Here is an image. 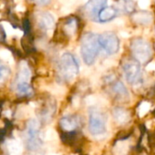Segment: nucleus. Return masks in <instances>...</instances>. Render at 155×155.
Masks as SVG:
<instances>
[{
  "label": "nucleus",
  "mask_w": 155,
  "mask_h": 155,
  "mask_svg": "<svg viewBox=\"0 0 155 155\" xmlns=\"http://www.w3.org/2000/svg\"><path fill=\"white\" fill-rule=\"evenodd\" d=\"M64 29H65L66 34H68V36L74 35L75 32H76V30H77V22H76V20L75 19H72V20L68 21L66 24Z\"/></svg>",
  "instance_id": "6ab92c4d"
},
{
  "label": "nucleus",
  "mask_w": 155,
  "mask_h": 155,
  "mask_svg": "<svg viewBox=\"0 0 155 155\" xmlns=\"http://www.w3.org/2000/svg\"><path fill=\"white\" fill-rule=\"evenodd\" d=\"M27 145L32 150H38L41 145L39 138V123L37 120H30L27 127Z\"/></svg>",
  "instance_id": "423d86ee"
},
{
  "label": "nucleus",
  "mask_w": 155,
  "mask_h": 155,
  "mask_svg": "<svg viewBox=\"0 0 155 155\" xmlns=\"http://www.w3.org/2000/svg\"><path fill=\"white\" fill-rule=\"evenodd\" d=\"M57 1L62 6V8H73L75 5L81 4V0H57Z\"/></svg>",
  "instance_id": "aec40b11"
},
{
  "label": "nucleus",
  "mask_w": 155,
  "mask_h": 155,
  "mask_svg": "<svg viewBox=\"0 0 155 155\" xmlns=\"http://www.w3.org/2000/svg\"><path fill=\"white\" fill-rule=\"evenodd\" d=\"M113 24H114L115 26L121 27V26L124 25V21H123V19H121V18H115V19L113 20Z\"/></svg>",
  "instance_id": "393cba45"
},
{
  "label": "nucleus",
  "mask_w": 155,
  "mask_h": 155,
  "mask_svg": "<svg viewBox=\"0 0 155 155\" xmlns=\"http://www.w3.org/2000/svg\"><path fill=\"white\" fill-rule=\"evenodd\" d=\"M115 15H116V10L113 8L106 7L99 13V18L102 21H107V20L113 18Z\"/></svg>",
  "instance_id": "dca6fc26"
},
{
  "label": "nucleus",
  "mask_w": 155,
  "mask_h": 155,
  "mask_svg": "<svg viewBox=\"0 0 155 155\" xmlns=\"http://www.w3.org/2000/svg\"><path fill=\"white\" fill-rule=\"evenodd\" d=\"M118 6L120 10L126 13H130L134 9V3L132 0H120Z\"/></svg>",
  "instance_id": "a211bd4d"
},
{
  "label": "nucleus",
  "mask_w": 155,
  "mask_h": 155,
  "mask_svg": "<svg viewBox=\"0 0 155 155\" xmlns=\"http://www.w3.org/2000/svg\"><path fill=\"white\" fill-rule=\"evenodd\" d=\"M37 22L40 28L48 33H51L55 27L56 18L50 12H39L37 14Z\"/></svg>",
  "instance_id": "1a4fd4ad"
},
{
  "label": "nucleus",
  "mask_w": 155,
  "mask_h": 155,
  "mask_svg": "<svg viewBox=\"0 0 155 155\" xmlns=\"http://www.w3.org/2000/svg\"><path fill=\"white\" fill-rule=\"evenodd\" d=\"M31 1L36 2L39 6H44V5H47L49 2V0H31Z\"/></svg>",
  "instance_id": "a878e982"
},
{
  "label": "nucleus",
  "mask_w": 155,
  "mask_h": 155,
  "mask_svg": "<svg viewBox=\"0 0 155 155\" xmlns=\"http://www.w3.org/2000/svg\"><path fill=\"white\" fill-rule=\"evenodd\" d=\"M10 74H11L10 68L0 61V83L7 81Z\"/></svg>",
  "instance_id": "f3484780"
},
{
  "label": "nucleus",
  "mask_w": 155,
  "mask_h": 155,
  "mask_svg": "<svg viewBox=\"0 0 155 155\" xmlns=\"http://www.w3.org/2000/svg\"><path fill=\"white\" fill-rule=\"evenodd\" d=\"M2 26H3L4 30L6 31V33H7L8 35H14L15 32L18 31V30L14 29V28H12V26H11L9 23H8V22H3V23H2Z\"/></svg>",
  "instance_id": "4be33fe9"
},
{
  "label": "nucleus",
  "mask_w": 155,
  "mask_h": 155,
  "mask_svg": "<svg viewBox=\"0 0 155 155\" xmlns=\"http://www.w3.org/2000/svg\"><path fill=\"white\" fill-rule=\"evenodd\" d=\"M110 91L119 101L126 102L130 99V94L124 84L120 81H115L110 85Z\"/></svg>",
  "instance_id": "9d476101"
},
{
  "label": "nucleus",
  "mask_w": 155,
  "mask_h": 155,
  "mask_svg": "<svg viewBox=\"0 0 155 155\" xmlns=\"http://www.w3.org/2000/svg\"><path fill=\"white\" fill-rule=\"evenodd\" d=\"M72 11H73V8H61V9H60L61 15H63V16L68 15V14H70Z\"/></svg>",
  "instance_id": "b1692460"
},
{
  "label": "nucleus",
  "mask_w": 155,
  "mask_h": 155,
  "mask_svg": "<svg viewBox=\"0 0 155 155\" xmlns=\"http://www.w3.org/2000/svg\"><path fill=\"white\" fill-rule=\"evenodd\" d=\"M100 48L99 36L96 34L87 33L82 37L81 42V53L82 59L87 66L94 64L99 54Z\"/></svg>",
  "instance_id": "f257e3e1"
},
{
  "label": "nucleus",
  "mask_w": 155,
  "mask_h": 155,
  "mask_svg": "<svg viewBox=\"0 0 155 155\" xmlns=\"http://www.w3.org/2000/svg\"><path fill=\"white\" fill-rule=\"evenodd\" d=\"M120 36L121 37H123V38H128L129 37V35H128V33H126V32H120Z\"/></svg>",
  "instance_id": "cd10ccee"
},
{
  "label": "nucleus",
  "mask_w": 155,
  "mask_h": 155,
  "mask_svg": "<svg viewBox=\"0 0 155 155\" xmlns=\"http://www.w3.org/2000/svg\"><path fill=\"white\" fill-rule=\"evenodd\" d=\"M31 76V71L29 69V67L28 66L27 62L22 61L20 63V67H19V70H18V74L17 77V82H28L29 79Z\"/></svg>",
  "instance_id": "ddd939ff"
},
{
  "label": "nucleus",
  "mask_w": 155,
  "mask_h": 155,
  "mask_svg": "<svg viewBox=\"0 0 155 155\" xmlns=\"http://www.w3.org/2000/svg\"><path fill=\"white\" fill-rule=\"evenodd\" d=\"M58 75L65 81H73L79 75L80 66L76 58L70 53H65L61 56L58 65Z\"/></svg>",
  "instance_id": "f03ea898"
},
{
  "label": "nucleus",
  "mask_w": 155,
  "mask_h": 155,
  "mask_svg": "<svg viewBox=\"0 0 155 155\" xmlns=\"http://www.w3.org/2000/svg\"><path fill=\"white\" fill-rule=\"evenodd\" d=\"M123 72L125 75V79L130 85H137L141 81L142 75L140 63H139L135 59L127 60L123 67Z\"/></svg>",
  "instance_id": "39448f33"
},
{
  "label": "nucleus",
  "mask_w": 155,
  "mask_h": 155,
  "mask_svg": "<svg viewBox=\"0 0 155 155\" xmlns=\"http://www.w3.org/2000/svg\"><path fill=\"white\" fill-rule=\"evenodd\" d=\"M89 130L95 137L101 136L107 132V118L103 112L96 108L90 109Z\"/></svg>",
  "instance_id": "7ed1b4c3"
},
{
  "label": "nucleus",
  "mask_w": 155,
  "mask_h": 155,
  "mask_svg": "<svg viewBox=\"0 0 155 155\" xmlns=\"http://www.w3.org/2000/svg\"><path fill=\"white\" fill-rule=\"evenodd\" d=\"M132 19L140 25H150L152 22V16L148 12H138L133 15Z\"/></svg>",
  "instance_id": "2eb2a0df"
},
{
  "label": "nucleus",
  "mask_w": 155,
  "mask_h": 155,
  "mask_svg": "<svg viewBox=\"0 0 155 155\" xmlns=\"http://www.w3.org/2000/svg\"><path fill=\"white\" fill-rule=\"evenodd\" d=\"M150 105L149 102H142L140 105V110H139V113H140V116L142 117L144 116L145 114H147L148 110H150Z\"/></svg>",
  "instance_id": "412c9836"
},
{
  "label": "nucleus",
  "mask_w": 155,
  "mask_h": 155,
  "mask_svg": "<svg viewBox=\"0 0 155 155\" xmlns=\"http://www.w3.org/2000/svg\"><path fill=\"white\" fill-rule=\"evenodd\" d=\"M150 5V0H138V6L141 9H146Z\"/></svg>",
  "instance_id": "5701e85b"
},
{
  "label": "nucleus",
  "mask_w": 155,
  "mask_h": 155,
  "mask_svg": "<svg viewBox=\"0 0 155 155\" xmlns=\"http://www.w3.org/2000/svg\"><path fill=\"white\" fill-rule=\"evenodd\" d=\"M107 1L108 0H89L85 8L86 14L89 17L94 18L107 5Z\"/></svg>",
  "instance_id": "9b49d317"
},
{
  "label": "nucleus",
  "mask_w": 155,
  "mask_h": 155,
  "mask_svg": "<svg viewBox=\"0 0 155 155\" xmlns=\"http://www.w3.org/2000/svg\"><path fill=\"white\" fill-rule=\"evenodd\" d=\"M113 118L118 124L124 125L130 121L131 116H130V112L128 110L120 107H116L113 110Z\"/></svg>",
  "instance_id": "f8f14e48"
},
{
  "label": "nucleus",
  "mask_w": 155,
  "mask_h": 155,
  "mask_svg": "<svg viewBox=\"0 0 155 155\" xmlns=\"http://www.w3.org/2000/svg\"><path fill=\"white\" fill-rule=\"evenodd\" d=\"M16 92L20 97H29L33 94V89L28 82L16 83Z\"/></svg>",
  "instance_id": "4468645a"
},
{
  "label": "nucleus",
  "mask_w": 155,
  "mask_h": 155,
  "mask_svg": "<svg viewBox=\"0 0 155 155\" xmlns=\"http://www.w3.org/2000/svg\"><path fill=\"white\" fill-rule=\"evenodd\" d=\"M99 42L101 48L104 49V51L109 55L116 54L120 48V42L118 37L110 32H104L101 36H99Z\"/></svg>",
  "instance_id": "0eeeda50"
},
{
  "label": "nucleus",
  "mask_w": 155,
  "mask_h": 155,
  "mask_svg": "<svg viewBox=\"0 0 155 155\" xmlns=\"http://www.w3.org/2000/svg\"><path fill=\"white\" fill-rule=\"evenodd\" d=\"M81 125V117L76 114H69L59 120V126L64 132L77 131Z\"/></svg>",
  "instance_id": "6e6552de"
},
{
  "label": "nucleus",
  "mask_w": 155,
  "mask_h": 155,
  "mask_svg": "<svg viewBox=\"0 0 155 155\" xmlns=\"http://www.w3.org/2000/svg\"><path fill=\"white\" fill-rule=\"evenodd\" d=\"M21 6L22 5H18V7H17V10H19V11H24L25 10V8L23 7V8H21Z\"/></svg>",
  "instance_id": "bb28decb"
},
{
  "label": "nucleus",
  "mask_w": 155,
  "mask_h": 155,
  "mask_svg": "<svg viewBox=\"0 0 155 155\" xmlns=\"http://www.w3.org/2000/svg\"><path fill=\"white\" fill-rule=\"evenodd\" d=\"M130 48L135 60H137L139 63L147 62L150 58L152 54L150 44L144 39L138 38L133 40Z\"/></svg>",
  "instance_id": "20e7f679"
}]
</instances>
